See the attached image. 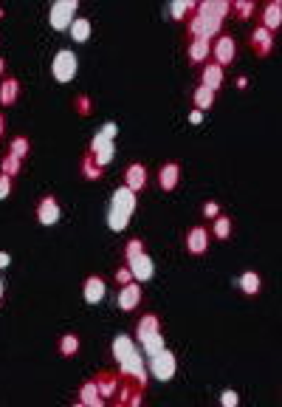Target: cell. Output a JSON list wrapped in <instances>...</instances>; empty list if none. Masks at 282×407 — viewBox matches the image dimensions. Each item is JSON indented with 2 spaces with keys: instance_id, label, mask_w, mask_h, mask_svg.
Here are the masks:
<instances>
[{
  "instance_id": "obj_41",
  "label": "cell",
  "mask_w": 282,
  "mask_h": 407,
  "mask_svg": "<svg viewBox=\"0 0 282 407\" xmlns=\"http://www.w3.org/2000/svg\"><path fill=\"white\" fill-rule=\"evenodd\" d=\"M12 192V178L6 173H0V198H9Z\"/></svg>"
},
{
  "instance_id": "obj_25",
  "label": "cell",
  "mask_w": 282,
  "mask_h": 407,
  "mask_svg": "<svg viewBox=\"0 0 282 407\" xmlns=\"http://www.w3.org/2000/svg\"><path fill=\"white\" fill-rule=\"evenodd\" d=\"M79 173H82V178H88V181H96V178H102V167L96 165V158H94V153L85 147L82 150V158H79Z\"/></svg>"
},
{
  "instance_id": "obj_42",
  "label": "cell",
  "mask_w": 282,
  "mask_h": 407,
  "mask_svg": "<svg viewBox=\"0 0 282 407\" xmlns=\"http://www.w3.org/2000/svg\"><path fill=\"white\" fill-rule=\"evenodd\" d=\"M200 119H204V110H197V108H192V110H189V122H195V125H197V122H200Z\"/></svg>"
},
{
  "instance_id": "obj_11",
  "label": "cell",
  "mask_w": 282,
  "mask_h": 407,
  "mask_svg": "<svg viewBox=\"0 0 282 407\" xmlns=\"http://www.w3.org/2000/svg\"><path fill=\"white\" fill-rule=\"evenodd\" d=\"M141 300H144V292H141V283L130 280V283H127V286H118L116 303H118V308H122V311H136V308L141 306Z\"/></svg>"
},
{
  "instance_id": "obj_2",
  "label": "cell",
  "mask_w": 282,
  "mask_h": 407,
  "mask_svg": "<svg viewBox=\"0 0 282 407\" xmlns=\"http://www.w3.org/2000/svg\"><path fill=\"white\" fill-rule=\"evenodd\" d=\"M139 207V195L133 190H127L125 184H118L110 195V207H107V226L113 232H125L133 213Z\"/></svg>"
},
{
  "instance_id": "obj_9",
  "label": "cell",
  "mask_w": 282,
  "mask_h": 407,
  "mask_svg": "<svg viewBox=\"0 0 282 407\" xmlns=\"http://www.w3.org/2000/svg\"><path fill=\"white\" fill-rule=\"evenodd\" d=\"M249 46H252V51L257 54V57H268L271 51H274V46H276V34L274 31H268V28H263L260 23L252 28V34H249Z\"/></svg>"
},
{
  "instance_id": "obj_23",
  "label": "cell",
  "mask_w": 282,
  "mask_h": 407,
  "mask_svg": "<svg viewBox=\"0 0 282 407\" xmlns=\"http://www.w3.org/2000/svg\"><path fill=\"white\" fill-rule=\"evenodd\" d=\"M76 401H82L85 407H107V401L99 396L94 379H85L82 385H79V399H76Z\"/></svg>"
},
{
  "instance_id": "obj_44",
  "label": "cell",
  "mask_w": 282,
  "mask_h": 407,
  "mask_svg": "<svg viewBox=\"0 0 282 407\" xmlns=\"http://www.w3.org/2000/svg\"><path fill=\"white\" fill-rule=\"evenodd\" d=\"M9 260H12V258H9L6 252H0V269H3V266H9Z\"/></svg>"
},
{
  "instance_id": "obj_3",
  "label": "cell",
  "mask_w": 282,
  "mask_h": 407,
  "mask_svg": "<svg viewBox=\"0 0 282 407\" xmlns=\"http://www.w3.org/2000/svg\"><path fill=\"white\" fill-rule=\"evenodd\" d=\"M175 371H178V356L170 348L158 351L155 356L147 359V376H152L158 382H170L175 376Z\"/></svg>"
},
{
  "instance_id": "obj_14",
  "label": "cell",
  "mask_w": 282,
  "mask_h": 407,
  "mask_svg": "<svg viewBox=\"0 0 282 407\" xmlns=\"http://www.w3.org/2000/svg\"><path fill=\"white\" fill-rule=\"evenodd\" d=\"M161 329H164V322H161V317L155 311H144L139 319H136V340L144 342L155 334H161Z\"/></svg>"
},
{
  "instance_id": "obj_19",
  "label": "cell",
  "mask_w": 282,
  "mask_h": 407,
  "mask_svg": "<svg viewBox=\"0 0 282 407\" xmlns=\"http://www.w3.org/2000/svg\"><path fill=\"white\" fill-rule=\"evenodd\" d=\"M127 269H130V274H133L136 283H144V280L152 277V272H155V260H152L147 252H141V255H136L133 260H127Z\"/></svg>"
},
{
  "instance_id": "obj_6",
  "label": "cell",
  "mask_w": 282,
  "mask_h": 407,
  "mask_svg": "<svg viewBox=\"0 0 282 407\" xmlns=\"http://www.w3.org/2000/svg\"><path fill=\"white\" fill-rule=\"evenodd\" d=\"M76 9H79V0H54V3L49 6V23L57 31H62V28H68L73 23Z\"/></svg>"
},
{
  "instance_id": "obj_33",
  "label": "cell",
  "mask_w": 282,
  "mask_h": 407,
  "mask_svg": "<svg viewBox=\"0 0 282 407\" xmlns=\"http://www.w3.org/2000/svg\"><path fill=\"white\" fill-rule=\"evenodd\" d=\"M28 150H31V142H28V136H12V142H9V153H15L17 158H26L28 156Z\"/></svg>"
},
{
  "instance_id": "obj_46",
  "label": "cell",
  "mask_w": 282,
  "mask_h": 407,
  "mask_svg": "<svg viewBox=\"0 0 282 407\" xmlns=\"http://www.w3.org/2000/svg\"><path fill=\"white\" fill-rule=\"evenodd\" d=\"M3 74H6V60L0 57V76H3Z\"/></svg>"
},
{
  "instance_id": "obj_16",
  "label": "cell",
  "mask_w": 282,
  "mask_h": 407,
  "mask_svg": "<svg viewBox=\"0 0 282 407\" xmlns=\"http://www.w3.org/2000/svg\"><path fill=\"white\" fill-rule=\"evenodd\" d=\"M212 54V40L206 37H189V43H186V60L195 63V65H204Z\"/></svg>"
},
{
  "instance_id": "obj_27",
  "label": "cell",
  "mask_w": 282,
  "mask_h": 407,
  "mask_svg": "<svg viewBox=\"0 0 282 407\" xmlns=\"http://www.w3.org/2000/svg\"><path fill=\"white\" fill-rule=\"evenodd\" d=\"M68 31H71V40H76V43H82V40H88L91 37V31H94V23H91V17H73V23L68 26Z\"/></svg>"
},
{
  "instance_id": "obj_35",
  "label": "cell",
  "mask_w": 282,
  "mask_h": 407,
  "mask_svg": "<svg viewBox=\"0 0 282 407\" xmlns=\"http://www.w3.org/2000/svg\"><path fill=\"white\" fill-rule=\"evenodd\" d=\"M73 110H76L79 116H88V113L94 110V99H91L88 94H76V97H73Z\"/></svg>"
},
{
  "instance_id": "obj_45",
  "label": "cell",
  "mask_w": 282,
  "mask_h": 407,
  "mask_svg": "<svg viewBox=\"0 0 282 407\" xmlns=\"http://www.w3.org/2000/svg\"><path fill=\"white\" fill-rule=\"evenodd\" d=\"M3 297H6V286H3V277H0V303H3Z\"/></svg>"
},
{
  "instance_id": "obj_5",
  "label": "cell",
  "mask_w": 282,
  "mask_h": 407,
  "mask_svg": "<svg viewBox=\"0 0 282 407\" xmlns=\"http://www.w3.org/2000/svg\"><path fill=\"white\" fill-rule=\"evenodd\" d=\"M34 218L43 224V226H54L62 218V207H60V198L54 192H46L34 204Z\"/></svg>"
},
{
  "instance_id": "obj_40",
  "label": "cell",
  "mask_w": 282,
  "mask_h": 407,
  "mask_svg": "<svg viewBox=\"0 0 282 407\" xmlns=\"http://www.w3.org/2000/svg\"><path fill=\"white\" fill-rule=\"evenodd\" d=\"M96 133H102L105 139H113L116 142V133H118V125H116V122H105V125L96 131Z\"/></svg>"
},
{
  "instance_id": "obj_30",
  "label": "cell",
  "mask_w": 282,
  "mask_h": 407,
  "mask_svg": "<svg viewBox=\"0 0 282 407\" xmlns=\"http://www.w3.org/2000/svg\"><path fill=\"white\" fill-rule=\"evenodd\" d=\"M23 170V158H17L15 153H0V173H6L9 178H15L17 173Z\"/></svg>"
},
{
  "instance_id": "obj_18",
  "label": "cell",
  "mask_w": 282,
  "mask_h": 407,
  "mask_svg": "<svg viewBox=\"0 0 282 407\" xmlns=\"http://www.w3.org/2000/svg\"><path fill=\"white\" fill-rule=\"evenodd\" d=\"M94 382H96V390H99V396L105 401H113L116 393H118V388H122V379H118V374H110V371H99L94 376Z\"/></svg>"
},
{
  "instance_id": "obj_20",
  "label": "cell",
  "mask_w": 282,
  "mask_h": 407,
  "mask_svg": "<svg viewBox=\"0 0 282 407\" xmlns=\"http://www.w3.org/2000/svg\"><path fill=\"white\" fill-rule=\"evenodd\" d=\"M279 23H282V0H268L260 9V26L268 31H276Z\"/></svg>"
},
{
  "instance_id": "obj_15",
  "label": "cell",
  "mask_w": 282,
  "mask_h": 407,
  "mask_svg": "<svg viewBox=\"0 0 282 407\" xmlns=\"http://www.w3.org/2000/svg\"><path fill=\"white\" fill-rule=\"evenodd\" d=\"M105 294H107V280H105L102 274L85 277V283H82V297H85V303L96 306V303L105 300Z\"/></svg>"
},
{
  "instance_id": "obj_13",
  "label": "cell",
  "mask_w": 282,
  "mask_h": 407,
  "mask_svg": "<svg viewBox=\"0 0 282 407\" xmlns=\"http://www.w3.org/2000/svg\"><path fill=\"white\" fill-rule=\"evenodd\" d=\"M223 79H226V68H220L215 60H206L204 65H200V71H197V83L212 88V91H218L223 85Z\"/></svg>"
},
{
  "instance_id": "obj_24",
  "label": "cell",
  "mask_w": 282,
  "mask_h": 407,
  "mask_svg": "<svg viewBox=\"0 0 282 407\" xmlns=\"http://www.w3.org/2000/svg\"><path fill=\"white\" fill-rule=\"evenodd\" d=\"M17 97H20V79L17 76L0 79V105H15Z\"/></svg>"
},
{
  "instance_id": "obj_17",
  "label": "cell",
  "mask_w": 282,
  "mask_h": 407,
  "mask_svg": "<svg viewBox=\"0 0 282 407\" xmlns=\"http://www.w3.org/2000/svg\"><path fill=\"white\" fill-rule=\"evenodd\" d=\"M178 184H181V165H178L175 158H170V161H164V165L158 167V187L164 190V192H170Z\"/></svg>"
},
{
  "instance_id": "obj_43",
  "label": "cell",
  "mask_w": 282,
  "mask_h": 407,
  "mask_svg": "<svg viewBox=\"0 0 282 407\" xmlns=\"http://www.w3.org/2000/svg\"><path fill=\"white\" fill-rule=\"evenodd\" d=\"M3 133H6V113L0 110V136H3Z\"/></svg>"
},
{
  "instance_id": "obj_8",
  "label": "cell",
  "mask_w": 282,
  "mask_h": 407,
  "mask_svg": "<svg viewBox=\"0 0 282 407\" xmlns=\"http://www.w3.org/2000/svg\"><path fill=\"white\" fill-rule=\"evenodd\" d=\"M209 240H212L209 226L195 224V226H189L186 235H184V247H186L189 255H206V252H209Z\"/></svg>"
},
{
  "instance_id": "obj_36",
  "label": "cell",
  "mask_w": 282,
  "mask_h": 407,
  "mask_svg": "<svg viewBox=\"0 0 282 407\" xmlns=\"http://www.w3.org/2000/svg\"><path fill=\"white\" fill-rule=\"evenodd\" d=\"M141 252H144V240H141V238H130V240L125 243V263L133 260V258L141 255Z\"/></svg>"
},
{
  "instance_id": "obj_48",
  "label": "cell",
  "mask_w": 282,
  "mask_h": 407,
  "mask_svg": "<svg viewBox=\"0 0 282 407\" xmlns=\"http://www.w3.org/2000/svg\"><path fill=\"white\" fill-rule=\"evenodd\" d=\"M71 407H85V404H82V401H73V404H71Z\"/></svg>"
},
{
  "instance_id": "obj_28",
  "label": "cell",
  "mask_w": 282,
  "mask_h": 407,
  "mask_svg": "<svg viewBox=\"0 0 282 407\" xmlns=\"http://www.w3.org/2000/svg\"><path fill=\"white\" fill-rule=\"evenodd\" d=\"M215 94L218 91H212V88H206V85H195V91H192V105L197 108V110H206V108H212L215 105Z\"/></svg>"
},
{
  "instance_id": "obj_34",
  "label": "cell",
  "mask_w": 282,
  "mask_h": 407,
  "mask_svg": "<svg viewBox=\"0 0 282 407\" xmlns=\"http://www.w3.org/2000/svg\"><path fill=\"white\" fill-rule=\"evenodd\" d=\"M141 345H144V354H147V359H150V356H155L158 351H164V348H167V345H164V334H155V337L144 340Z\"/></svg>"
},
{
  "instance_id": "obj_21",
  "label": "cell",
  "mask_w": 282,
  "mask_h": 407,
  "mask_svg": "<svg viewBox=\"0 0 282 407\" xmlns=\"http://www.w3.org/2000/svg\"><path fill=\"white\" fill-rule=\"evenodd\" d=\"M139 348H136V342L127 337V334H118L113 342H110V354H113V359H116V365H122L127 356H133Z\"/></svg>"
},
{
  "instance_id": "obj_39",
  "label": "cell",
  "mask_w": 282,
  "mask_h": 407,
  "mask_svg": "<svg viewBox=\"0 0 282 407\" xmlns=\"http://www.w3.org/2000/svg\"><path fill=\"white\" fill-rule=\"evenodd\" d=\"M220 404L223 407H237L240 404V393L237 390H223L220 393Z\"/></svg>"
},
{
  "instance_id": "obj_22",
  "label": "cell",
  "mask_w": 282,
  "mask_h": 407,
  "mask_svg": "<svg viewBox=\"0 0 282 407\" xmlns=\"http://www.w3.org/2000/svg\"><path fill=\"white\" fill-rule=\"evenodd\" d=\"M237 286H240V292H243L246 297H257L260 289H263V277L254 269H246L243 274L237 277Z\"/></svg>"
},
{
  "instance_id": "obj_1",
  "label": "cell",
  "mask_w": 282,
  "mask_h": 407,
  "mask_svg": "<svg viewBox=\"0 0 282 407\" xmlns=\"http://www.w3.org/2000/svg\"><path fill=\"white\" fill-rule=\"evenodd\" d=\"M226 17H229V0H204V3H197L195 12L184 20L186 23V37L215 40L223 31Z\"/></svg>"
},
{
  "instance_id": "obj_7",
  "label": "cell",
  "mask_w": 282,
  "mask_h": 407,
  "mask_svg": "<svg viewBox=\"0 0 282 407\" xmlns=\"http://www.w3.org/2000/svg\"><path fill=\"white\" fill-rule=\"evenodd\" d=\"M212 57H215V63H218L220 68H226V65L234 63V57H237V40H234L229 31H220V34L212 40Z\"/></svg>"
},
{
  "instance_id": "obj_29",
  "label": "cell",
  "mask_w": 282,
  "mask_h": 407,
  "mask_svg": "<svg viewBox=\"0 0 282 407\" xmlns=\"http://www.w3.org/2000/svg\"><path fill=\"white\" fill-rule=\"evenodd\" d=\"M254 12H257V3H254V0H229V15H234V17H240V20L254 17Z\"/></svg>"
},
{
  "instance_id": "obj_47",
  "label": "cell",
  "mask_w": 282,
  "mask_h": 407,
  "mask_svg": "<svg viewBox=\"0 0 282 407\" xmlns=\"http://www.w3.org/2000/svg\"><path fill=\"white\" fill-rule=\"evenodd\" d=\"M113 407H127V404H122V401H116V399H113Z\"/></svg>"
},
{
  "instance_id": "obj_31",
  "label": "cell",
  "mask_w": 282,
  "mask_h": 407,
  "mask_svg": "<svg viewBox=\"0 0 282 407\" xmlns=\"http://www.w3.org/2000/svg\"><path fill=\"white\" fill-rule=\"evenodd\" d=\"M209 235H215L218 240H226V238L231 235V218L220 213V215L212 221V229H209Z\"/></svg>"
},
{
  "instance_id": "obj_32",
  "label": "cell",
  "mask_w": 282,
  "mask_h": 407,
  "mask_svg": "<svg viewBox=\"0 0 282 407\" xmlns=\"http://www.w3.org/2000/svg\"><path fill=\"white\" fill-rule=\"evenodd\" d=\"M195 0H173V3H170V15L173 17H178V20H186L192 12H195Z\"/></svg>"
},
{
  "instance_id": "obj_26",
  "label": "cell",
  "mask_w": 282,
  "mask_h": 407,
  "mask_svg": "<svg viewBox=\"0 0 282 407\" xmlns=\"http://www.w3.org/2000/svg\"><path fill=\"white\" fill-rule=\"evenodd\" d=\"M79 348H82V340H79V334H73V331H68V334H62L57 340V354L60 356H76Z\"/></svg>"
},
{
  "instance_id": "obj_12",
  "label": "cell",
  "mask_w": 282,
  "mask_h": 407,
  "mask_svg": "<svg viewBox=\"0 0 282 407\" xmlns=\"http://www.w3.org/2000/svg\"><path fill=\"white\" fill-rule=\"evenodd\" d=\"M88 150L94 153V158H96V165L105 170L110 161H113V156H116V142L113 139H105L102 133H96L94 139H91V144H88Z\"/></svg>"
},
{
  "instance_id": "obj_10",
  "label": "cell",
  "mask_w": 282,
  "mask_h": 407,
  "mask_svg": "<svg viewBox=\"0 0 282 407\" xmlns=\"http://www.w3.org/2000/svg\"><path fill=\"white\" fill-rule=\"evenodd\" d=\"M122 181H125L127 190H133V192L139 195V192L147 187V181H150L147 165H141V161H130V165L125 167V173H122Z\"/></svg>"
},
{
  "instance_id": "obj_4",
  "label": "cell",
  "mask_w": 282,
  "mask_h": 407,
  "mask_svg": "<svg viewBox=\"0 0 282 407\" xmlns=\"http://www.w3.org/2000/svg\"><path fill=\"white\" fill-rule=\"evenodd\" d=\"M76 68H79V60H76V51H71V49H60L51 57V74L57 83H71L76 76Z\"/></svg>"
},
{
  "instance_id": "obj_38",
  "label": "cell",
  "mask_w": 282,
  "mask_h": 407,
  "mask_svg": "<svg viewBox=\"0 0 282 407\" xmlns=\"http://www.w3.org/2000/svg\"><path fill=\"white\" fill-rule=\"evenodd\" d=\"M220 215V204L215 201V198H209V201H204V218H218Z\"/></svg>"
},
{
  "instance_id": "obj_37",
  "label": "cell",
  "mask_w": 282,
  "mask_h": 407,
  "mask_svg": "<svg viewBox=\"0 0 282 407\" xmlns=\"http://www.w3.org/2000/svg\"><path fill=\"white\" fill-rule=\"evenodd\" d=\"M113 277H116V283H118V286H127V283L133 280V274H130L127 263H122V266H118V269L113 272Z\"/></svg>"
}]
</instances>
